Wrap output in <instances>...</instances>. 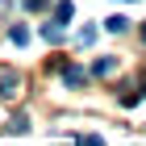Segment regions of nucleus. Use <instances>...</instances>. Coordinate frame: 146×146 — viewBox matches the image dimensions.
I'll return each instance as SVG.
<instances>
[{
    "mask_svg": "<svg viewBox=\"0 0 146 146\" xmlns=\"http://www.w3.org/2000/svg\"><path fill=\"white\" fill-rule=\"evenodd\" d=\"M17 88H21V75L13 67H4L0 71V96H17Z\"/></svg>",
    "mask_w": 146,
    "mask_h": 146,
    "instance_id": "obj_1",
    "label": "nucleus"
},
{
    "mask_svg": "<svg viewBox=\"0 0 146 146\" xmlns=\"http://www.w3.org/2000/svg\"><path fill=\"white\" fill-rule=\"evenodd\" d=\"M71 17H75V4H71V0H58L54 4V25H67Z\"/></svg>",
    "mask_w": 146,
    "mask_h": 146,
    "instance_id": "obj_2",
    "label": "nucleus"
},
{
    "mask_svg": "<svg viewBox=\"0 0 146 146\" xmlns=\"http://www.w3.org/2000/svg\"><path fill=\"white\" fill-rule=\"evenodd\" d=\"M9 42L13 46H25V42H29V29H25V25H13V29H9Z\"/></svg>",
    "mask_w": 146,
    "mask_h": 146,
    "instance_id": "obj_3",
    "label": "nucleus"
},
{
    "mask_svg": "<svg viewBox=\"0 0 146 146\" xmlns=\"http://www.w3.org/2000/svg\"><path fill=\"white\" fill-rule=\"evenodd\" d=\"M25 129H29V117H25V113H17V117L9 121V134H25Z\"/></svg>",
    "mask_w": 146,
    "mask_h": 146,
    "instance_id": "obj_4",
    "label": "nucleus"
},
{
    "mask_svg": "<svg viewBox=\"0 0 146 146\" xmlns=\"http://www.w3.org/2000/svg\"><path fill=\"white\" fill-rule=\"evenodd\" d=\"M104 29H109V34H121V29H129V21H125V17H109Z\"/></svg>",
    "mask_w": 146,
    "mask_h": 146,
    "instance_id": "obj_5",
    "label": "nucleus"
},
{
    "mask_svg": "<svg viewBox=\"0 0 146 146\" xmlns=\"http://www.w3.org/2000/svg\"><path fill=\"white\" fill-rule=\"evenodd\" d=\"M63 75H67V84H71V88H79V84H84V67H67Z\"/></svg>",
    "mask_w": 146,
    "mask_h": 146,
    "instance_id": "obj_6",
    "label": "nucleus"
},
{
    "mask_svg": "<svg viewBox=\"0 0 146 146\" xmlns=\"http://www.w3.org/2000/svg\"><path fill=\"white\" fill-rule=\"evenodd\" d=\"M42 38L46 42H63V29H58V25H42Z\"/></svg>",
    "mask_w": 146,
    "mask_h": 146,
    "instance_id": "obj_7",
    "label": "nucleus"
},
{
    "mask_svg": "<svg viewBox=\"0 0 146 146\" xmlns=\"http://www.w3.org/2000/svg\"><path fill=\"white\" fill-rule=\"evenodd\" d=\"M96 75H113V58H100L96 63Z\"/></svg>",
    "mask_w": 146,
    "mask_h": 146,
    "instance_id": "obj_8",
    "label": "nucleus"
},
{
    "mask_svg": "<svg viewBox=\"0 0 146 146\" xmlns=\"http://www.w3.org/2000/svg\"><path fill=\"white\" fill-rule=\"evenodd\" d=\"M25 9H29V13H38V9H46V0H25Z\"/></svg>",
    "mask_w": 146,
    "mask_h": 146,
    "instance_id": "obj_9",
    "label": "nucleus"
},
{
    "mask_svg": "<svg viewBox=\"0 0 146 146\" xmlns=\"http://www.w3.org/2000/svg\"><path fill=\"white\" fill-rule=\"evenodd\" d=\"M84 146H100V138H96V134H92V138H84Z\"/></svg>",
    "mask_w": 146,
    "mask_h": 146,
    "instance_id": "obj_10",
    "label": "nucleus"
},
{
    "mask_svg": "<svg viewBox=\"0 0 146 146\" xmlns=\"http://www.w3.org/2000/svg\"><path fill=\"white\" fill-rule=\"evenodd\" d=\"M142 38H146V29H142Z\"/></svg>",
    "mask_w": 146,
    "mask_h": 146,
    "instance_id": "obj_11",
    "label": "nucleus"
}]
</instances>
